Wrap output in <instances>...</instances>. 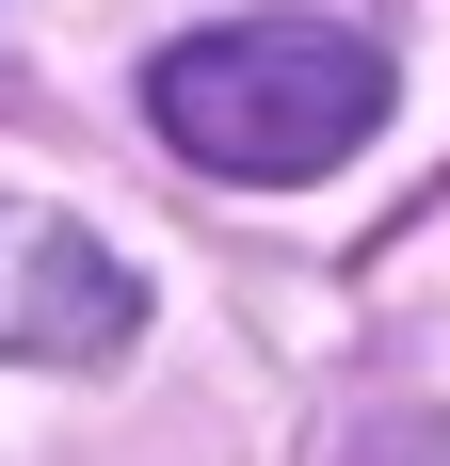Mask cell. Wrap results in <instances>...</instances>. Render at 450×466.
Returning <instances> with one entry per match:
<instances>
[{
	"mask_svg": "<svg viewBox=\"0 0 450 466\" xmlns=\"http://www.w3.org/2000/svg\"><path fill=\"white\" fill-rule=\"evenodd\" d=\"M386 113H403V65L370 33H338V16H225V33H178L145 65V129L225 193L338 177Z\"/></svg>",
	"mask_w": 450,
	"mask_h": 466,
	"instance_id": "cell-1",
	"label": "cell"
},
{
	"mask_svg": "<svg viewBox=\"0 0 450 466\" xmlns=\"http://www.w3.org/2000/svg\"><path fill=\"white\" fill-rule=\"evenodd\" d=\"M145 338V274L97 226L0 193V370H113Z\"/></svg>",
	"mask_w": 450,
	"mask_h": 466,
	"instance_id": "cell-2",
	"label": "cell"
},
{
	"mask_svg": "<svg viewBox=\"0 0 450 466\" xmlns=\"http://www.w3.org/2000/svg\"><path fill=\"white\" fill-rule=\"evenodd\" d=\"M354 466H450V434H435V419H386V434H370Z\"/></svg>",
	"mask_w": 450,
	"mask_h": 466,
	"instance_id": "cell-3",
	"label": "cell"
}]
</instances>
